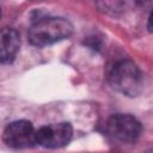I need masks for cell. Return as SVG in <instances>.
Listing matches in <instances>:
<instances>
[{
    "label": "cell",
    "mask_w": 153,
    "mask_h": 153,
    "mask_svg": "<svg viewBox=\"0 0 153 153\" xmlns=\"http://www.w3.org/2000/svg\"><path fill=\"white\" fill-rule=\"evenodd\" d=\"M73 32V25L65 18H43L29 29V41L32 45L45 47L68 38Z\"/></svg>",
    "instance_id": "cell-1"
},
{
    "label": "cell",
    "mask_w": 153,
    "mask_h": 153,
    "mask_svg": "<svg viewBox=\"0 0 153 153\" xmlns=\"http://www.w3.org/2000/svg\"><path fill=\"white\" fill-rule=\"evenodd\" d=\"M109 82L115 91L128 97H136L143 88V74L136 63L122 60L112 67Z\"/></svg>",
    "instance_id": "cell-2"
},
{
    "label": "cell",
    "mask_w": 153,
    "mask_h": 153,
    "mask_svg": "<svg viewBox=\"0 0 153 153\" xmlns=\"http://www.w3.org/2000/svg\"><path fill=\"white\" fill-rule=\"evenodd\" d=\"M106 129L111 137L122 143L135 142L142 133L141 123L134 116L128 114L111 116L106 123Z\"/></svg>",
    "instance_id": "cell-3"
},
{
    "label": "cell",
    "mask_w": 153,
    "mask_h": 153,
    "mask_svg": "<svg viewBox=\"0 0 153 153\" xmlns=\"http://www.w3.org/2000/svg\"><path fill=\"white\" fill-rule=\"evenodd\" d=\"M2 139L11 148H29L36 143V130L31 122L19 120L10 123L5 128Z\"/></svg>",
    "instance_id": "cell-4"
},
{
    "label": "cell",
    "mask_w": 153,
    "mask_h": 153,
    "mask_svg": "<svg viewBox=\"0 0 153 153\" xmlns=\"http://www.w3.org/2000/svg\"><path fill=\"white\" fill-rule=\"evenodd\" d=\"M72 135L73 128L67 122L48 124L36 130V143L45 148H60L71 141Z\"/></svg>",
    "instance_id": "cell-5"
},
{
    "label": "cell",
    "mask_w": 153,
    "mask_h": 153,
    "mask_svg": "<svg viewBox=\"0 0 153 153\" xmlns=\"http://www.w3.org/2000/svg\"><path fill=\"white\" fill-rule=\"evenodd\" d=\"M20 47L19 33L12 27L0 30V62L10 63L14 60Z\"/></svg>",
    "instance_id": "cell-6"
},
{
    "label": "cell",
    "mask_w": 153,
    "mask_h": 153,
    "mask_svg": "<svg viewBox=\"0 0 153 153\" xmlns=\"http://www.w3.org/2000/svg\"><path fill=\"white\" fill-rule=\"evenodd\" d=\"M0 14H1V10H0Z\"/></svg>",
    "instance_id": "cell-7"
}]
</instances>
